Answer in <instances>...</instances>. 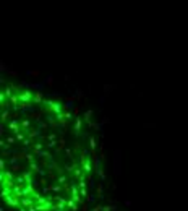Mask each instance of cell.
<instances>
[{"label":"cell","instance_id":"cell-1","mask_svg":"<svg viewBox=\"0 0 188 211\" xmlns=\"http://www.w3.org/2000/svg\"><path fill=\"white\" fill-rule=\"evenodd\" d=\"M101 170L93 123L41 89H0V198L10 211H81Z\"/></svg>","mask_w":188,"mask_h":211},{"label":"cell","instance_id":"cell-2","mask_svg":"<svg viewBox=\"0 0 188 211\" xmlns=\"http://www.w3.org/2000/svg\"><path fill=\"white\" fill-rule=\"evenodd\" d=\"M93 211H117V209L112 208V206H99V208H96Z\"/></svg>","mask_w":188,"mask_h":211}]
</instances>
